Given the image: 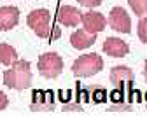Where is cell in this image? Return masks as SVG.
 <instances>
[{
  "label": "cell",
  "mask_w": 147,
  "mask_h": 117,
  "mask_svg": "<svg viewBox=\"0 0 147 117\" xmlns=\"http://www.w3.org/2000/svg\"><path fill=\"white\" fill-rule=\"evenodd\" d=\"M4 84L11 89H18V91L30 87V84H32L30 63L26 60H18L14 65H11V68L4 72Z\"/></svg>",
  "instance_id": "cell-1"
},
{
  "label": "cell",
  "mask_w": 147,
  "mask_h": 117,
  "mask_svg": "<svg viewBox=\"0 0 147 117\" xmlns=\"http://www.w3.org/2000/svg\"><path fill=\"white\" fill-rule=\"evenodd\" d=\"M102 68H103V60L100 54H95V52L77 58L72 65V72L76 77H91L98 73Z\"/></svg>",
  "instance_id": "cell-2"
},
{
  "label": "cell",
  "mask_w": 147,
  "mask_h": 117,
  "mask_svg": "<svg viewBox=\"0 0 147 117\" xmlns=\"http://www.w3.org/2000/svg\"><path fill=\"white\" fill-rule=\"evenodd\" d=\"M49 19H51V14H49L47 9H35V11H32L28 14L26 23L40 38H49L51 37Z\"/></svg>",
  "instance_id": "cell-3"
},
{
  "label": "cell",
  "mask_w": 147,
  "mask_h": 117,
  "mask_svg": "<svg viewBox=\"0 0 147 117\" xmlns=\"http://www.w3.org/2000/svg\"><path fill=\"white\" fill-rule=\"evenodd\" d=\"M39 72L46 79H56L63 70V60L60 58V54L56 52H46L39 58Z\"/></svg>",
  "instance_id": "cell-4"
},
{
  "label": "cell",
  "mask_w": 147,
  "mask_h": 117,
  "mask_svg": "<svg viewBox=\"0 0 147 117\" xmlns=\"http://www.w3.org/2000/svg\"><path fill=\"white\" fill-rule=\"evenodd\" d=\"M109 25L119 33H130L131 32V19L123 7H114L109 14Z\"/></svg>",
  "instance_id": "cell-5"
},
{
  "label": "cell",
  "mask_w": 147,
  "mask_h": 117,
  "mask_svg": "<svg viewBox=\"0 0 147 117\" xmlns=\"http://www.w3.org/2000/svg\"><path fill=\"white\" fill-rule=\"evenodd\" d=\"M56 21L63 26H77L82 21V12L72 5H61L56 12Z\"/></svg>",
  "instance_id": "cell-6"
},
{
  "label": "cell",
  "mask_w": 147,
  "mask_h": 117,
  "mask_svg": "<svg viewBox=\"0 0 147 117\" xmlns=\"http://www.w3.org/2000/svg\"><path fill=\"white\" fill-rule=\"evenodd\" d=\"M81 23L88 33H100L107 26V19L100 12H86V14H82Z\"/></svg>",
  "instance_id": "cell-7"
},
{
  "label": "cell",
  "mask_w": 147,
  "mask_h": 117,
  "mask_svg": "<svg viewBox=\"0 0 147 117\" xmlns=\"http://www.w3.org/2000/svg\"><path fill=\"white\" fill-rule=\"evenodd\" d=\"M103 51L112 58H124L128 52H130V47H128V44L124 40H121V38L109 37L103 42Z\"/></svg>",
  "instance_id": "cell-8"
},
{
  "label": "cell",
  "mask_w": 147,
  "mask_h": 117,
  "mask_svg": "<svg viewBox=\"0 0 147 117\" xmlns=\"http://www.w3.org/2000/svg\"><path fill=\"white\" fill-rule=\"evenodd\" d=\"M95 40H96V33H88L84 28L82 30H76L70 35V44L76 49H79V51L91 47L95 44Z\"/></svg>",
  "instance_id": "cell-9"
},
{
  "label": "cell",
  "mask_w": 147,
  "mask_h": 117,
  "mask_svg": "<svg viewBox=\"0 0 147 117\" xmlns=\"http://www.w3.org/2000/svg\"><path fill=\"white\" fill-rule=\"evenodd\" d=\"M20 21V11L16 7H0V30H12Z\"/></svg>",
  "instance_id": "cell-10"
},
{
  "label": "cell",
  "mask_w": 147,
  "mask_h": 117,
  "mask_svg": "<svg viewBox=\"0 0 147 117\" xmlns=\"http://www.w3.org/2000/svg\"><path fill=\"white\" fill-rule=\"evenodd\" d=\"M53 93L51 91H33L32 110H51L53 108Z\"/></svg>",
  "instance_id": "cell-11"
},
{
  "label": "cell",
  "mask_w": 147,
  "mask_h": 117,
  "mask_svg": "<svg viewBox=\"0 0 147 117\" xmlns=\"http://www.w3.org/2000/svg\"><path fill=\"white\" fill-rule=\"evenodd\" d=\"M133 81V70L128 67H114L110 70V82L116 87L123 86L124 82H131Z\"/></svg>",
  "instance_id": "cell-12"
},
{
  "label": "cell",
  "mask_w": 147,
  "mask_h": 117,
  "mask_svg": "<svg viewBox=\"0 0 147 117\" xmlns=\"http://www.w3.org/2000/svg\"><path fill=\"white\" fill-rule=\"evenodd\" d=\"M18 61V52L12 46L9 44H0V63L5 65V67H11Z\"/></svg>",
  "instance_id": "cell-13"
},
{
  "label": "cell",
  "mask_w": 147,
  "mask_h": 117,
  "mask_svg": "<svg viewBox=\"0 0 147 117\" xmlns=\"http://www.w3.org/2000/svg\"><path fill=\"white\" fill-rule=\"evenodd\" d=\"M130 7L133 9V12L140 17L147 16V0H128Z\"/></svg>",
  "instance_id": "cell-14"
},
{
  "label": "cell",
  "mask_w": 147,
  "mask_h": 117,
  "mask_svg": "<svg viewBox=\"0 0 147 117\" xmlns=\"http://www.w3.org/2000/svg\"><path fill=\"white\" fill-rule=\"evenodd\" d=\"M138 38L147 44V17H142L138 21Z\"/></svg>",
  "instance_id": "cell-15"
},
{
  "label": "cell",
  "mask_w": 147,
  "mask_h": 117,
  "mask_svg": "<svg viewBox=\"0 0 147 117\" xmlns=\"http://www.w3.org/2000/svg\"><path fill=\"white\" fill-rule=\"evenodd\" d=\"M77 2L81 5H84V7H98L103 0H77Z\"/></svg>",
  "instance_id": "cell-16"
},
{
  "label": "cell",
  "mask_w": 147,
  "mask_h": 117,
  "mask_svg": "<svg viewBox=\"0 0 147 117\" xmlns=\"http://www.w3.org/2000/svg\"><path fill=\"white\" fill-rule=\"evenodd\" d=\"M7 105H9V100H7V96H5L2 91H0V110H4Z\"/></svg>",
  "instance_id": "cell-17"
},
{
  "label": "cell",
  "mask_w": 147,
  "mask_h": 117,
  "mask_svg": "<svg viewBox=\"0 0 147 117\" xmlns=\"http://www.w3.org/2000/svg\"><path fill=\"white\" fill-rule=\"evenodd\" d=\"M144 77H145V81H147V61H145V67H144Z\"/></svg>",
  "instance_id": "cell-18"
}]
</instances>
